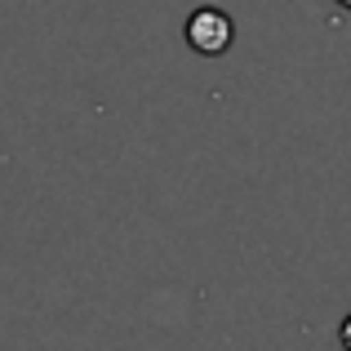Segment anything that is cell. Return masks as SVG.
I'll return each mask as SVG.
<instances>
[{
  "label": "cell",
  "instance_id": "obj_1",
  "mask_svg": "<svg viewBox=\"0 0 351 351\" xmlns=\"http://www.w3.org/2000/svg\"><path fill=\"white\" fill-rule=\"evenodd\" d=\"M232 18L223 14V9H196V14L187 18V40L196 53H205V58H214V53H223L227 45H232Z\"/></svg>",
  "mask_w": 351,
  "mask_h": 351
},
{
  "label": "cell",
  "instance_id": "obj_2",
  "mask_svg": "<svg viewBox=\"0 0 351 351\" xmlns=\"http://www.w3.org/2000/svg\"><path fill=\"white\" fill-rule=\"evenodd\" d=\"M343 5H347V9H351V0H343Z\"/></svg>",
  "mask_w": 351,
  "mask_h": 351
}]
</instances>
